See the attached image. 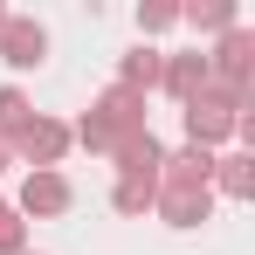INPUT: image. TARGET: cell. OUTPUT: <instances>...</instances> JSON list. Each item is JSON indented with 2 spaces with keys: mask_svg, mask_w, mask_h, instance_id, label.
<instances>
[{
  "mask_svg": "<svg viewBox=\"0 0 255 255\" xmlns=\"http://www.w3.org/2000/svg\"><path fill=\"white\" fill-rule=\"evenodd\" d=\"M0 21H7V7H0Z\"/></svg>",
  "mask_w": 255,
  "mask_h": 255,
  "instance_id": "obj_16",
  "label": "cell"
},
{
  "mask_svg": "<svg viewBox=\"0 0 255 255\" xmlns=\"http://www.w3.org/2000/svg\"><path fill=\"white\" fill-rule=\"evenodd\" d=\"M138 28H145V35H159V28H179V7H166V0H159V7H138Z\"/></svg>",
  "mask_w": 255,
  "mask_h": 255,
  "instance_id": "obj_14",
  "label": "cell"
},
{
  "mask_svg": "<svg viewBox=\"0 0 255 255\" xmlns=\"http://www.w3.org/2000/svg\"><path fill=\"white\" fill-rule=\"evenodd\" d=\"M179 21H193L200 35H228V28H242L235 0H214V7H179Z\"/></svg>",
  "mask_w": 255,
  "mask_h": 255,
  "instance_id": "obj_10",
  "label": "cell"
},
{
  "mask_svg": "<svg viewBox=\"0 0 255 255\" xmlns=\"http://www.w3.org/2000/svg\"><path fill=\"white\" fill-rule=\"evenodd\" d=\"M42 55H48V28L42 21H21V14L0 21V62L7 69H35Z\"/></svg>",
  "mask_w": 255,
  "mask_h": 255,
  "instance_id": "obj_3",
  "label": "cell"
},
{
  "mask_svg": "<svg viewBox=\"0 0 255 255\" xmlns=\"http://www.w3.org/2000/svg\"><path fill=\"white\" fill-rule=\"evenodd\" d=\"M28 118H35V111H28V97H21V90H0V138H14Z\"/></svg>",
  "mask_w": 255,
  "mask_h": 255,
  "instance_id": "obj_11",
  "label": "cell"
},
{
  "mask_svg": "<svg viewBox=\"0 0 255 255\" xmlns=\"http://www.w3.org/2000/svg\"><path fill=\"white\" fill-rule=\"evenodd\" d=\"M159 69H166V55H159V48H131L125 62H118V83L145 97V90H159Z\"/></svg>",
  "mask_w": 255,
  "mask_h": 255,
  "instance_id": "obj_8",
  "label": "cell"
},
{
  "mask_svg": "<svg viewBox=\"0 0 255 255\" xmlns=\"http://www.w3.org/2000/svg\"><path fill=\"white\" fill-rule=\"evenodd\" d=\"M0 255H28V221L14 207H0Z\"/></svg>",
  "mask_w": 255,
  "mask_h": 255,
  "instance_id": "obj_12",
  "label": "cell"
},
{
  "mask_svg": "<svg viewBox=\"0 0 255 255\" xmlns=\"http://www.w3.org/2000/svg\"><path fill=\"white\" fill-rule=\"evenodd\" d=\"M152 207L166 214V228H200L214 214V186H159Z\"/></svg>",
  "mask_w": 255,
  "mask_h": 255,
  "instance_id": "obj_5",
  "label": "cell"
},
{
  "mask_svg": "<svg viewBox=\"0 0 255 255\" xmlns=\"http://www.w3.org/2000/svg\"><path fill=\"white\" fill-rule=\"evenodd\" d=\"M152 193H159V186H131V179H118L111 200H118V214H152Z\"/></svg>",
  "mask_w": 255,
  "mask_h": 255,
  "instance_id": "obj_13",
  "label": "cell"
},
{
  "mask_svg": "<svg viewBox=\"0 0 255 255\" xmlns=\"http://www.w3.org/2000/svg\"><path fill=\"white\" fill-rule=\"evenodd\" d=\"M7 159H14V145H7V138H0V172H7Z\"/></svg>",
  "mask_w": 255,
  "mask_h": 255,
  "instance_id": "obj_15",
  "label": "cell"
},
{
  "mask_svg": "<svg viewBox=\"0 0 255 255\" xmlns=\"http://www.w3.org/2000/svg\"><path fill=\"white\" fill-rule=\"evenodd\" d=\"M214 186H221L228 200H249V193H255V159H249V152H228V159H214Z\"/></svg>",
  "mask_w": 255,
  "mask_h": 255,
  "instance_id": "obj_9",
  "label": "cell"
},
{
  "mask_svg": "<svg viewBox=\"0 0 255 255\" xmlns=\"http://www.w3.org/2000/svg\"><path fill=\"white\" fill-rule=\"evenodd\" d=\"M159 90H166V97H179V104H193V97L207 90V48L166 55V69H159Z\"/></svg>",
  "mask_w": 255,
  "mask_h": 255,
  "instance_id": "obj_7",
  "label": "cell"
},
{
  "mask_svg": "<svg viewBox=\"0 0 255 255\" xmlns=\"http://www.w3.org/2000/svg\"><path fill=\"white\" fill-rule=\"evenodd\" d=\"M7 145H14V159H28L35 172H55L62 152H69V125H62V118H28Z\"/></svg>",
  "mask_w": 255,
  "mask_h": 255,
  "instance_id": "obj_2",
  "label": "cell"
},
{
  "mask_svg": "<svg viewBox=\"0 0 255 255\" xmlns=\"http://www.w3.org/2000/svg\"><path fill=\"white\" fill-rule=\"evenodd\" d=\"M69 207V179H62V172H28V179H21V221H48V214H62Z\"/></svg>",
  "mask_w": 255,
  "mask_h": 255,
  "instance_id": "obj_6",
  "label": "cell"
},
{
  "mask_svg": "<svg viewBox=\"0 0 255 255\" xmlns=\"http://www.w3.org/2000/svg\"><path fill=\"white\" fill-rule=\"evenodd\" d=\"M0 207H7V200H0Z\"/></svg>",
  "mask_w": 255,
  "mask_h": 255,
  "instance_id": "obj_17",
  "label": "cell"
},
{
  "mask_svg": "<svg viewBox=\"0 0 255 255\" xmlns=\"http://www.w3.org/2000/svg\"><path fill=\"white\" fill-rule=\"evenodd\" d=\"M90 118H97V125L111 131V138H131V131H152V125H145V97H138V90H125V83H111V90H104Z\"/></svg>",
  "mask_w": 255,
  "mask_h": 255,
  "instance_id": "obj_4",
  "label": "cell"
},
{
  "mask_svg": "<svg viewBox=\"0 0 255 255\" xmlns=\"http://www.w3.org/2000/svg\"><path fill=\"white\" fill-rule=\"evenodd\" d=\"M235 118H242V104H228L221 90H200V97L186 104V145H200V152L228 145V138H235Z\"/></svg>",
  "mask_w": 255,
  "mask_h": 255,
  "instance_id": "obj_1",
  "label": "cell"
}]
</instances>
